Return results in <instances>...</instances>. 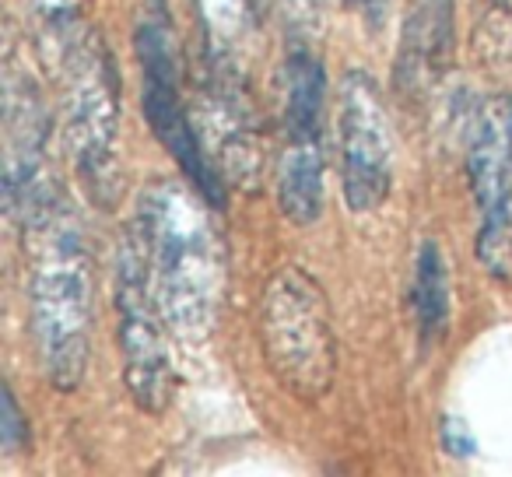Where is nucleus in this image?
<instances>
[{
  "label": "nucleus",
  "mask_w": 512,
  "mask_h": 477,
  "mask_svg": "<svg viewBox=\"0 0 512 477\" xmlns=\"http://www.w3.org/2000/svg\"><path fill=\"white\" fill-rule=\"evenodd\" d=\"M218 207L179 179H151L137 193L130 235L148 267L151 292L179 344H207L225 302V243Z\"/></svg>",
  "instance_id": "1"
},
{
  "label": "nucleus",
  "mask_w": 512,
  "mask_h": 477,
  "mask_svg": "<svg viewBox=\"0 0 512 477\" xmlns=\"http://www.w3.org/2000/svg\"><path fill=\"white\" fill-rule=\"evenodd\" d=\"M25 246V299L43 376L71 393L85 383L95 341V257L71 200H57L18 225Z\"/></svg>",
  "instance_id": "2"
},
{
  "label": "nucleus",
  "mask_w": 512,
  "mask_h": 477,
  "mask_svg": "<svg viewBox=\"0 0 512 477\" xmlns=\"http://www.w3.org/2000/svg\"><path fill=\"white\" fill-rule=\"evenodd\" d=\"M256 341L274 383L313 407L334 390L337 330L323 285L299 264H285L267 278L256 309Z\"/></svg>",
  "instance_id": "3"
},
{
  "label": "nucleus",
  "mask_w": 512,
  "mask_h": 477,
  "mask_svg": "<svg viewBox=\"0 0 512 477\" xmlns=\"http://www.w3.org/2000/svg\"><path fill=\"white\" fill-rule=\"evenodd\" d=\"M64 88V144L88 200L102 211L116 207L123 186L120 165V67L99 29L88 25L57 64Z\"/></svg>",
  "instance_id": "4"
},
{
  "label": "nucleus",
  "mask_w": 512,
  "mask_h": 477,
  "mask_svg": "<svg viewBox=\"0 0 512 477\" xmlns=\"http://www.w3.org/2000/svg\"><path fill=\"white\" fill-rule=\"evenodd\" d=\"M134 53L141 64V106L151 134L176 158L190 186H197L214 207H225L228 186L200 144L183 92V53H179L169 0H141L134 22Z\"/></svg>",
  "instance_id": "5"
},
{
  "label": "nucleus",
  "mask_w": 512,
  "mask_h": 477,
  "mask_svg": "<svg viewBox=\"0 0 512 477\" xmlns=\"http://www.w3.org/2000/svg\"><path fill=\"white\" fill-rule=\"evenodd\" d=\"M281 130L285 144L278 151V211L295 228H309L323 218L327 200V151H323V123H327V71L313 39H288L285 67H281Z\"/></svg>",
  "instance_id": "6"
},
{
  "label": "nucleus",
  "mask_w": 512,
  "mask_h": 477,
  "mask_svg": "<svg viewBox=\"0 0 512 477\" xmlns=\"http://www.w3.org/2000/svg\"><path fill=\"white\" fill-rule=\"evenodd\" d=\"M4 207L11 221L22 225L50 200H57L60 186L53 183V116L46 106L43 81L29 67L22 43L11 32L4 46Z\"/></svg>",
  "instance_id": "7"
},
{
  "label": "nucleus",
  "mask_w": 512,
  "mask_h": 477,
  "mask_svg": "<svg viewBox=\"0 0 512 477\" xmlns=\"http://www.w3.org/2000/svg\"><path fill=\"white\" fill-rule=\"evenodd\" d=\"M116 337L123 358V386L137 411L165 414L176 393V365L169 351V323H165L158 299L151 292L148 267L137 250L130 228L120 239L116 253Z\"/></svg>",
  "instance_id": "8"
},
{
  "label": "nucleus",
  "mask_w": 512,
  "mask_h": 477,
  "mask_svg": "<svg viewBox=\"0 0 512 477\" xmlns=\"http://www.w3.org/2000/svg\"><path fill=\"white\" fill-rule=\"evenodd\" d=\"M467 183L481 214L474 253L495 281H512V95L481 99L467 123Z\"/></svg>",
  "instance_id": "9"
},
{
  "label": "nucleus",
  "mask_w": 512,
  "mask_h": 477,
  "mask_svg": "<svg viewBox=\"0 0 512 477\" xmlns=\"http://www.w3.org/2000/svg\"><path fill=\"white\" fill-rule=\"evenodd\" d=\"M337 158L344 204L372 214L393 190V130L386 102L372 74L348 71L337 95Z\"/></svg>",
  "instance_id": "10"
},
{
  "label": "nucleus",
  "mask_w": 512,
  "mask_h": 477,
  "mask_svg": "<svg viewBox=\"0 0 512 477\" xmlns=\"http://www.w3.org/2000/svg\"><path fill=\"white\" fill-rule=\"evenodd\" d=\"M193 127L200 134L207 158L225 179L242 193H260L264 183V137L256 127L253 95L249 85H228V81L200 78L197 95L190 102Z\"/></svg>",
  "instance_id": "11"
},
{
  "label": "nucleus",
  "mask_w": 512,
  "mask_h": 477,
  "mask_svg": "<svg viewBox=\"0 0 512 477\" xmlns=\"http://www.w3.org/2000/svg\"><path fill=\"white\" fill-rule=\"evenodd\" d=\"M453 36V0H407L393 57V88L400 99L421 102L435 92L453 64Z\"/></svg>",
  "instance_id": "12"
},
{
  "label": "nucleus",
  "mask_w": 512,
  "mask_h": 477,
  "mask_svg": "<svg viewBox=\"0 0 512 477\" xmlns=\"http://www.w3.org/2000/svg\"><path fill=\"white\" fill-rule=\"evenodd\" d=\"M197 25L200 78L249 85L260 50V4L256 0H190Z\"/></svg>",
  "instance_id": "13"
},
{
  "label": "nucleus",
  "mask_w": 512,
  "mask_h": 477,
  "mask_svg": "<svg viewBox=\"0 0 512 477\" xmlns=\"http://www.w3.org/2000/svg\"><path fill=\"white\" fill-rule=\"evenodd\" d=\"M453 288H449V264L446 253L435 239H425L418 246L414 257V285H411V302H414V320H418V341L435 344L449 327V309H453Z\"/></svg>",
  "instance_id": "14"
},
{
  "label": "nucleus",
  "mask_w": 512,
  "mask_h": 477,
  "mask_svg": "<svg viewBox=\"0 0 512 477\" xmlns=\"http://www.w3.org/2000/svg\"><path fill=\"white\" fill-rule=\"evenodd\" d=\"M25 18H29V36L39 60L57 71L67 46L88 29L85 0H22Z\"/></svg>",
  "instance_id": "15"
},
{
  "label": "nucleus",
  "mask_w": 512,
  "mask_h": 477,
  "mask_svg": "<svg viewBox=\"0 0 512 477\" xmlns=\"http://www.w3.org/2000/svg\"><path fill=\"white\" fill-rule=\"evenodd\" d=\"M474 57L488 67L512 64V8L505 0H484L474 15Z\"/></svg>",
  "instance_id": "16"
},
{
  "label": "nucleus",
  "mask_w": 512,
  "mask_h": 477,
  "mask_svg": "<svg viewBox=\"0 0 512 477\" xmlns=\"http://www.w3.org/2000/svg\"><path fill=\"white\" fill-rule=\"evenodd\" d=\"M274 11L285 18L288 32L299 39H316L327 22V0H271Z\"/></svg>",
  "instance_id": "17"
},
{
  "label": "nucleus",
  "mask_w": 512,
  "mask_h": 477,
  "mask_svg": "<svg viewBox=\"0 0 512 477\" xmlns=\"http://www.w3.org/2000/svg\"><path fill=\"white\" fill-rule=\"evenodd\" d=\"M0 446L4 453L15 456L29 446V421L22 418V407H18V397L11 390V383H4V407H0Z\"/></svg>",
  "instance_id": "18"
},
{
  "label": "nucleus",
  "mask_w": 512,
  "mask_h": 477,
  "mask_svg": "<svg viewBox=\"0 0 512 477\" xmlns=\"http://www.w3.org/2000/svg\"><path fill=\"white\" fill-rule=\"evenodd\" d=\"M393 0H348V8L355 11V15L365 18V25H372V29H379V25L386 22V11H390Z\"/></svg>",
  "instance_id": "19"
}]
</instances>
